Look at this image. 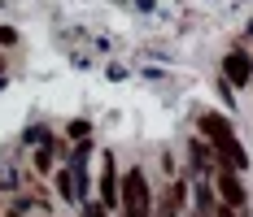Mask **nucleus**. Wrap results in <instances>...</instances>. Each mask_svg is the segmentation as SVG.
<instances>
[{"mask_svg":"<svg viewBox=\"0 0 253 217\" xmlns=\"http://www.w3.org/2000/svg\"><path fill=\"white\" fill-rule=\"evenodd\" d=\"M201 139L210 148H214V161L227 169H249V152L240 148V139L231 135V122L223 118V113H201Z\"/></svg>","mask_w":253,"mask_h":217,"instance_id":"obj_1","label":"nucleus"},{"mask_svg":"<svg viewBox=\"0 0 253 217\" xmlns=\"http://www.w3.org/2000/svg\"><path fill=\"white\" fill-rule=\"evenodd\" d=\"M118 204L126 209L123 217H149L153 191H149V178H144V169H126L123 178H118Z\"/></svg>","mask_w":253,"mask_h":217,"instance_id":"obj_2","label":"nucleus"},{"mask_svg":"<svg viewBox=\"0 0 253 217\" xmlns=\"http://www.w3.org/2000/svg\"><path fill=\"white\" fill-rule=\"evenodd\" d=\"M214 178H218V204H227V209H245L249 204V191H245V183H240V174L236 169H227V165H218L214 161Z\"/></svg>","mask_w":253,"mask_h":217,"instance_id":"obj_3","label":"nucleus"},{"mask_svg":"<svg viewBox=\"0 0 253 217\" xmlns=\"http://www.w3.org/2000/svg\"><path fill=\"white\" fill-rule=\"evenodd\" d=\"M223 74H227L236 87H245L253 78V61H249V52H227V61H223Z\"/></svg>","mask_w":253,"mask_h":217,"instance_id":"obj_4","label":"nucleus"},{"mask_svg":"<svg viewBox=\"0 0 253 217\" xmlns=\"http://www.w3.org/2000/svg\"><path fill=\"white\" fill-rule=\"evenodd\" d=\"M114 204H118V169H114V156H109L101 174V209H114Z\"/></svg>","mask_w":253,"mask_h":217,"instance_id":"obj_5","label":"nucleus"},{"mask_svg":"<svg viewBox=\"0 0 253 217\" xmlns=\"http://www.w3.org/2000/svg\"><path fill=\"white\" fill-rule=\"evenodd\" d=\"M188 156H192V169H214V148L205 144V139H192V144H188Z\"/></svg>","mask_w":253,"mask_h":217,"instance_id":"obj_6","label":"nucleus"},{"mask_svg":"<svg viewBox=\"0 0 253 217\" xmlns=\"http://www.w3.org/2000/svg\"><path fill=\"white\" fill-rule=\"evenodd\" d=\"M52 165V156H48V139H44V148L35 152V169H48Z\"/></svg>","mask_w":253,"mask_h":217,"instance_id":"obj_7","label":"nucleus"},{"mask_svg":"<svg viewBox=\"0 0 253 217\" xmlns=\"http://www.w3.org/2000/svg\"><path fill=\"white\" fill-rule=\"evenodd\" d=\"M83 217H105V209L101 204H83Z\"/></svg>","mask_w":253,"mask_h":217,"instance_id":"obj_8","label":"nucleus"},{"mask_svg":"<svg viewBox=\"0 0 253 217\" xmlns=\"http://www.w3.org/2000/svg\"><path fill=\"white\" fill-rule=\"evenodd\" d=\"M13 39H18V35H13L9 26H0V44H13Z\"/></svg>","mask_w":253,"mask_h":217,"instance_id":"obj_9","label":"nucleus"},{"mask_svg":"<svg viewBox=\"0 0 253 217\" xmlns=\"http://www.w3.org/2000/svg\"><path fill=\"white\" fill-rule=\"evenodd\" d=\"M0 70H4V57H0Z\"/></svg>","mask_w":253,"mask_h":217,"instance_id":"obj_10","label":"nucleus"}]
</instances>
